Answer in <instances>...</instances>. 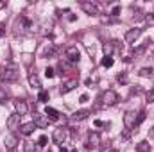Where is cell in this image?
I'll list each match as a JSON object with an SVG mask.
<instances>
[{
    "label": "cell",
    "mask_w": 154,
    "mask_h": 152,
    "mask_svg": "<svg viewBox=\"0 0 154 152\" xmlns=\"http://www.w3.org/2000/svg\"><path fill=\"white\" fill-rule=\"evenodd\" d=\"M136 152H151V143L149 141H140V143H136Z\"/></svg>",
    "instance_id": "cell-20"
},
{
    "label": "cell",
    "mask_w": 154,
    "mask_h": 152,
    "mask_svg": "<svg viewBox=\"0 0 154 152\" xmlns=\"http://www.w3.org/2000/svg\"><path fill=\"white\" fill-rule=\"evenodd\" d=\"M34 129H36V123H34V122H27V123H22V125H20V132H22L23 136L32 134Z\"/></svg>",
    "instance_id": "cell-14"
},
{
    "label": "cell",
    "mask_w": 154,
    "mask_h": 152,
    "mask_svg": "<svg viewBox=\"0 0 154 152\" xmlns=\"http://www.w3.org/2000/svg\"><path fill=\"white\" fill-rule=\"evenodd\" d=\"M142 32H143V29H138V27H134V29H129V31L125 32V36H124L125 43H134L136 39L142 36Z\"/></svg>",
    "instance_id": "cell-7"
},
{
    "label": "cell",
    "mask_w": 154,
    "mask_h": 152,
    "mask_svg": "<svg viewBox=\"0 0 154 152\" xmlns=\"http://www.w3.org/2000/svg\"><path fill=\"white\" fill-rule=\"evenodd\" d=\"M116 102H118V93L115 90H106L102 93V104L104 106H115Z\"/></svg>",
    "instance_id": "cell-3"
},
{
    "label": "cell",
    "mask_w": 154,
    "mask_h": 152,
    "mask_svg": "<svg viewBox=\"0 0 154 152\" xmlns=\"http://www.w3.org/2000/svg\"><path fill=\"white\" fill-rule=\"evenodd\" d=\"M138 75L140 77H154V68H151V66H149V68H147V66H145V68H140Z\"/></svg>",
    "instance_id": "cell-23"
},
{
    "label": "cell",
    "mask_w": 154,
    "mask_h": 152,
    "mask_svg": "<svg viewBox=\"0 0 154 152\" xmlns=\"http://www.w3.org/2000/svg\"><path fill=\"white\" fill-rule=\"evenodd\" d=\"M88 100H90V99H88V95H81V99H79V102H82V104H84V102H88Z\"/></svg>",
    "instance_id": "cell-37"
},
{
    "label": "cell",
    "mask_w": 154,
    "mask_h": 152,
    "mask_svg": "<svg viewBox=\"0 0 154 152\" xmlns=\"http://www.w3.org/2000/svg\"><path fill=\"white\" fill-rule=\"evenodd\" d=\"M115 50V41H108L104 43V56H111Z\"/></svg>",
    "instance_id": "cell-22"
},
{
    "label": "cell",
    "mask_w": 154,
    "mask_h": 152,
    "mask_svg": "<svg viewBox=\"0 0 154 152\" xmlns=\"http://www.w3.org/2000/svg\"><path fill=\"white\" fill-rule=\"evenodd\" d=\"M77 84H79V81H77V79H70V81H66V82L59 88V93H61V95H66V93L74 91V90L77 88Z\"/></svg>",
    "instance_id": "cell-9"
},
{
    "label": "cell",
    "mask_w": 154,
    "mask_h": 152,
    "mask_svg": "<svg viewBox=\"0 0 154 152\" xmlns=\"http://www.w3.org/2000/svg\"><path fill=\"white\" fill-rule=\"evenodd\" d=\"M7 99H9V95H7L5 88H2V86H0V104H5V102H7Z\"/></svg>",
    "instance_id": "cell-26"
},
{
    "label": "cell",
    "mask_w": 154,
    "mask_h": 152,
    "mask_svg": "<svg viewBox=\"0 0 154 152\" xmlns=\"http://www.w3.org/2000/svg\"><path fill=\"white\" fill-rule=\"evenodd\" d=\"M16 147H18V136H16V134L5 136V149H7L9 152H13Z\"/></svg>",
    "instance_id": "cell-13"
},
{
    "label": "cell",
    "mask_w": 154,
    "mask_h": 152,
    "mask_svg": "<svg viewBox=\"0 0 154 152\" xmlns=\"http://www.w3.org/2000/svg\"><path fill=\"white\" fill-rule=\"evenodd\" d=\"M20 118H22V116H20V114H9V116H7V120H5V125H7V129H11V131H16V129H20V125H22V123H20Z\"/></svg>",
    "instance_id": "cell-6"
},
{
    "label": "cell",
    "mask_w": 154,
    "mask_h": 152,
    "mask_svg": "<svg viewBox=\"0 0 154 152\" xmlns=\"http://www.w3.org/2000/svg\"><path fill=\"white\" fill-rule=\"evenodd\" d=\"M23 152H38V145L34 141H25L23 143Z\"/></svg>",
    "instance_id": "cell-21"
},
{
    "label": "cell",
    "mask_w": 154,
    "mask_h": 152,
    "mask_svg": "<svg viewBox=\"0 0 154 152\" xmlns=\"http://www.w3.org/2000/svg\"><path fill=\"white\" fill-rule=\"evenodd\" d=\"M70 152H77V150H75V149H74V150H70Z\"/></svg>",
    "instance_id": "cell-41"
},
{
    "label": "cell",
    "mask_w": 154,
    "mask_h": 152,
    "mask_svg": "<svg viewBox=\"0 0 154 152\" xmlns=\"http://www.w3.org/2000/svg\"><path fill=\"white\" fill-rule=\"evenodd\" d=\"M88 114H90V111H88V109H79V111H75V113L72 114V120H75V122L86 120V118H88Z\"/></svg>",
    "instance_id": "cell-18"
},
{
    "label": "cell",
    "mask_w": 154,
    "mask_h": 152,
    "mask_svg": "<svg viewBox=\"0 0 154 152\" xmlns=\"http://www.w3.org/2000/svg\"><path fill=\"white\" fill-rule=\"evenodd\" d=\"M99 145H100V134H99V132H90L86 149H88V150H90V149H97Z\"/></svg>",
    "instance_id": "cell-11"
},
{
    "label": "cell",
    "mask_w": 154,
    "mask_h": 152,
    "mask_svg": "<svg viewBox=\"0 0 154 152\" xmlns=\"http://www.w3.org/2000/svg\"><path fill=\"white\" fill-rule=\"evenodd\" d=\"M54 54H56V47H54V45H48V47L43 50V57H52Z\"/></svg>",
    "instance_id": "cell-24"
},
{
    "label": "cell",
    "mask_w": 154,
    "mask_h": 152,
    "mask_svg": "<svg viewBox=\"0 0 154 152\" xmlns=\"http://www.w3.org/2000/svg\"><path fill=\"white\" fill-rule=\"evenodd\" d=\"M149 45H151V39H147V41H145L143 45H140V47H136V48L133 50V54H134V56H142V54H145V50L149 48Z\"/></svg>",
    "instance_id": "cell-19"
},
{
    "label": "cell",
    "mask_w": 154,
    "mask_h": 152,
    "mask_svg": "<svg viewBox=\"0 0 154 152\" xmlns=\"http://www.w3.org/2000/svg\"><path fill=\"white\" fill-rule=\"evenodd\" d=\"M116 79H118V82H120V84H125V82H127V75H125V74H120Z\"/></svg>",
    "instance_id": "cell-32"
},
{
    "label": "cell",
    "mask_w": 154,
    "mask_h": 152,
    "mask_svg": "<svg viewBox=\"0 0 154 152\" xmlns=\"http://www.w3.org/2000/svg\"><path fill=\"white\" fill-rule=\"evenodd\" d=\"M145 22H147L149 25H154V14H152V13H149V14L145 16Z\"/></svg>",
    "instance_id": "cell-30"
},
{
    "label": "cell",
    "mask_w": 154,
    "mask_h": 152,
    "mask_svg": "<svg viewBox=\"0 0 154 152\" xmlns=\"http://www.w3.org/2000/svg\"><path fill=\"white\" fill-rule=\"evenodd\" d=\"M136 120H138V113H134V111H127V113L124 114V125H125V129L133 131V129L136 127Z\"/></svg>",
    "instance_id": "cell-5"
},
{
    "label": "cell",
    "mask_w": 154,
    "mask_h": 152,
    "mask_svg": "<svg viewBox=\"0 0 154 152\" xmlns=\"http://www.w3.org/2000/svg\"><path fill=\"white\" fill-rule=\"evenodd\" d=\"M4 36H5V25L0 23V38H4Z\"/></svg>",
    "instance_id": "cell-36"
},
{
    "label": "cell",
    "mask_w": 154,
    "mask_h": 152,
    "mask_svg": "<svg viewBox=\"0 0 154 152\" xmlns=\"http://www.w3.org/2000/svg\"><path fill=\"white\" fill-rule=\"evenodd\" d=\"M31 27V22L25 18V16H20V18H16V22H14V32L18 34H25V31Z\"/></svg>",
    "instance_id": "cell-4"
},
{
    "label": "cell",
    "mask_w": 154,
    "mask_h": 152,
    "mask_svg": "<svg viewBox=\"0 0 154 152\" xmlns=\"http://www.w3.org/2000/svg\"><path fill=\"white\" fill-rule=\"evenodd\" d=\"M65 54H66V59L70 63H79V59H81V52H79L77 47H68Z\"/></svg>",
    "instance_id": "cell-8"
},
{
    "label": "cell",
    "mask_w": 154,
    "mask_h": 152,
    "mask_svg": "<svg viewBox=\"0 0 154 152\" xmlns=\"http://www.w3.org/2000/svg\"><path fill=\"white\" fill-rule=\"evenodd\" d=\"M145 99H147V102H149V104H152V102H154V88H152V90H149V91H147Z\"/></svg>",
    "instance_id": "cell-28"
},
{
    "label": "cell",
    "mask_w": 154,
    "mask_h": 152,
    "mask_svg": "<svg viewBox=\"0 0 154 152\" xmlns=\"http://www.w3.org/2000/svg\"><path fill=\"white\" fill-rule=\"evenodd\" d=\"M59 152H68V150H66L65 147H61V149H59Z\"/></svg>",
    "instance_id": "cell-39"
},
{
    "label": "cell",
    "mask_w": 154,
    "mask_h": 152,
    "mask_svg": "<svg viewBox=\"0 0 154 152\" xmlns=\"http://www.w3.org/2000/svg\"><path fill=\"white\" fill-rule=\"evenodd\" d=\"M18 75H20V68L14 63H9L0 70V81H5V82H14Z\"/></svg>",
    "instance_id": "cell-1"
},
{
    "label": "cell",
    "mask_w": 154,
    "mask_h": 152,
    "mask_svg": "<svg viewBox=\"0 0 154 152\" xmlns=\"http://www.w3.org/2000/svg\"><path fill=\"white\" fill-rule=\"evenodd\" d=\"M52 140H54V143L63 145V143L68 140V127H57V129H54Z\"/></svg>",
    "instance_id": "cell-2"
},
{
    "label": "cell",
    "mask_w": 154,
    "mask_h": 152,
    "mask_svg": "<svg viewBox=\"0 0 154 152\" xmlns=\"http://www.w3.org/2000/svg\"><path fill=\"white\" fill-rule=\"evenodd\" d=\"M32 122L36 123V127H41V129H45V127H48V118H47V114H41V113H34L32 114Z\"/></svg>",
    "instance_id": "cell-12"
},
{
    "label": "cell",
    "mask_w": 154,
    "mask_h": 152,
    "mask_svg": "<svg viewBox=\"0 0 154 152\" xmlns=\"http://www.w3.org/2000/svg\"><path fill=\"white\" fill-rule=\"evenodd\" d=\"M120 11H122V9H120V5H113V9H111V16H118V14H120Z\"/></svg>",
    "instance_id": "cell-29"
},
{
    "label": "cell",
    "mask_w": 154,
    "mask_h": 152,
    "mask_svg": "<svg viewBox=\"0 0 154 152\" xmlns=\"http://www.w3.org/2000/svg\"><path fill=\"white\" fill-rule=\"evenodd\" d=\"M108 152H116V150H113V149H111V150H108Z\"/></svg>",
    "instance_id": "cell-40"
},
{
    "label": "cell",
    "mask_w": 154,
    "mask_h": 152,
    "mask_svg": "<svg viewBox=\"0 0 154 152\" xmlns=\"http://www.w3.org/2000/svg\"><path fill=\"white\" fill-rule=\"evenodd\" d=\"M81 7H82V11H84L86 14H91V16L100 14V13H99V7H97L93 2H81Z\"/></svg>",
    "instance_id": "cell-10"
},
{
    "label": "cell",
    "mask_w": 154,
    "mask_h": 152,
    "mask_svg": "<svg viewBox=\"0 0 154 152\" xmlns=\"http://www.w3.org/2000/svg\"><path fill=\"white\" fill-rule=\"evenodd\" d=\"M95 125H97V127H102V125H106V123H104L102 120H95Z\"/></svg>",
    "instance_id": "cell-38"
},
{
    "label": "cell",
    "mask_w": 154,
    "mask_h": 152,
    "mask_svg": "<svg viewBox=\"0 0 154 152\" xmlns=\"http://www.w3.org/2000/svg\"><path fill=\"white\" fill-rule=\"evenodd\" d=\"M45 114H47V118H48L50 122H57V120L61 118V116H59L61 113H59L57 109H54V108H48V106L45 108Z\"/></svg>",
    "instance_id": "cell-16"
},
{
    "label": "cell",
    "mask_w": 154,
    "mask_h": 152,
    "mask_svg": "<svg viewBox=\"0 0 154 152\" xmlns=\"http://www.w3.org/2000/svg\"><path fill=\"white\" fill-rule=\"evenodd\" d=\"M29 84L32 86V88H36V90H41V81H39V77L36 72H31L29 74Z\"/></svg>",
    "instance_id": "cell-17"
},
{
    "label": "cell",
    "mask_w": 154,
    "mask_h": 152,
    "mask_svg": "<svg viewBox=\"0 0 154 152\" xmlns=\"http://www.w3.org/2000/svg\"><path fill=\"white\" fill-rule=\"evenodd\" d=\"M100 65H102L104 68L113 66V57H111V56H104V57H102V61H100Z\"/></svg>",
    "instance_id": "cell-25"
},
{
    "label": "cell",
    "mask_w": 154,
    "mask_h": 152,
    "mask_svg": "<svg viewBox=\"0 0 154 152\" xmlns=\"http://www.w3.org/2000/svg\"><path fill=\"white\" fill-rule=\"evenodd\" d=\"M38 100H39V102H47V100H48V91H45V90H39Z\"/></svg>",
    "instance_id": "cell-27"
},
{
    "label": "cell",
    "mask_w": 154,
    "mask_h": 152,
    "mask_svg": "<svg viewBox=\"0 0 154 152\" xmlns=\"http://www.w3.org/2000/svg\"><path fill=\"white\" fill-rule=\"evenodd\" d=\"M14 109H16V114L23 116V114H27V111H29V106H27L25 100H16L14 102Z\"/></svg>",
    "instance_id": "cell-15"
},
{
    "label": "cell",
    "mask_w": 154,
    "mask_h": 152,
    "mask_svg": "<svg viewBox=\"0 0 154 152\" xmlns=\"http://www.w3.org/2000/svg\"><path fill=\"white\" fill-rule=\"evenodd\" d=\"M143 120H145V113L142 111V113H138V120H136V127H138V125H140V123H142Z\"/></svg>",
    "instance_id": "cell-31"
},
{
    "label": "cell",
    "mask_w": 154,
    "mask_h": 152,
    "mask_svg": "<svg viewBox=\"0 0 154 152\" xmlns=\"http://www.w3.org/2000/svg\"><path fill=\"white\" fill-rule=\"evenodd\" d=\"M38 145H47V136H39V140H38Z\"/></svg>",
    "instance_id": "cell-34"
},
{
    "label": "cell",
    "mask_w": 154,
    "mask_h": 152,
    "mask_svg": "<svg viewBox=\"0 0 154 152\" xmlns=\"http://www.w3.org/2000/svg\"><path fill=\"white\" fill-rule=\"evenodd\" d=\"M131 93H133V95H138V93H142V88H140V86H136V88H133V90H131Z\"/></svg>",
    "instance_id": "cell-35"
},
{
    "label": "cell",
    "mask_w": 154,
    "mask_h": 152,
    "mask_svg": "<svg viewBox=\"0 0 154 152\" xmlns=\"http://www.w3.org/2000/svg\"><path fill=\"white\" fill-rule=\"evenodd\" d=\"M45 77H47V79H52V77H54V70H52V68H47V70H45Z\"/></svg>",
    "instance_id": "cell-33"
}]
</instances>
